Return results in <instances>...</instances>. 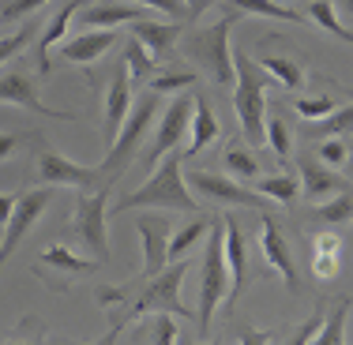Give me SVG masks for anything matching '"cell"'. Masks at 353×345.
Masks as SVG:
<instances>
[{
  "label": "cell",
  "mask_w": 353,
  "mask_h": 345,
  "mask_svg": "<svg viewBox=\"0 0 353 345\" xmlns=\"http://www.w3.org/2000/svg\"><path fill=\"white\" fill-rule=\"evenodd\" d=\"M147 207H158V210H188L196 214L199 210V199L188 184V173H184V154H165L158 162V169L150 173V180L136 188L132 196H124L121 203L113 207V214H128V210H147Z\"/></svg>",
  "instance_id": "obj_1"
},
{
  "label": "cell",
  "mask_w": 353,
  "mask_h": 345,
  "mask_svg": "<svg viewBox=\"0 0 353 345\" xmlns=\"http://www.w3.org/2000/svg\"><path fill=\"white\" fill-rule=\"evenodd\" d=\"M233 68H237L233 113H237L241 136H245L248 147H267V83L274 79L248 53H233Z\"/></svg>",
  "instance_id": "obj_2"
},
{
  "label": "cell",
  "mask_w": 353,
  "mask_h": 345,
  "mask_svg": "<svg viewBox=\"0 0 353 345\" xmlns=\"http://www.w3.org/2000/svg\"><path fill=\"white\" fill-rule=\"evenodd\" d=\"M230 300V263H225V218H211L207 248L199 263V304H196V331L199 338L211 334V319L218 304Z\"/></svg>",
  "instance_id": "obj_3"
},
{
  "label": "cell",
  "mask_w": 353,
  "mask_h": 345,
  "mask_svg": "<svg viewBox=\"0 0 353 345\" xmlns=\"http://www.w3.org/2000/svg\"><path fill=\"white\" fill-rule=\"evenodd\" d=\"M158 109H162V94H154V90H143V94L136 98V105H132V113H128V121H124L121 136L109 143L102 165H98L109 188H113V180H121L124 169H128V165L136 162V154H139L143 139H147L150 124H154Z\"/></svg>",
  "instance_id": "obj_4"
},
{
  "label": "cell",
  "mask_w": 353,
  "mask_h": 345,
  "mask_svg": "<svg viewBox=\"0 0 353 345\" xmlns=\"http://www.w3.org/2000/svg\"><path fill=\"white\" fill-rule=\"evenodd\" d=\"M230 30H233V15L218 19L214 27L196 30L184 41V53L196 64L214 87H233L237 83V68H233V49H230Z\"/></svg>",
  "instance_id": "obj_5"
},
{
  "label": "cell",
  "mask_w": 353,
  "mask_h": 345,
  "mask_svg": "<svg viewBox=\"0 0 353 345\" xmlns=\"http://www.w3.org/2000/svg\"><path fill=\"white\" fill-rule=\"evenodd\" d=\"M188 259H173L170 266H165L162 274H154V278H147L143 282V293L136 300H132V308L124 311V323H132V319H139V315H188V308H184V300H181V285H184V274H188Z\"/></svg>",
  "instance_id": "obj_6"
},
{
  "label": "cell",
  "mask_w": 353,
  "mask_h": 345,
  "mask_svg": "<svg viewBox=\"0 0 353 345\" xmlns=\"http://www.w3.org/2000/svg\"><path fill=\"white\" fill-rule=\"evenodd\" d=\"M105 203H109V188L98 191H79L72 210V229L79 244L94 255V263H109V237H105Z\"/></svg>",
  "instance_id": "obj_7"
},
{
  "label": "cell",
  "mask_w": 353,
  "mask_h": 345,
  "mask_svg": "<svg viewBox=\"0 0 353 345\" xmlns=\"http://www.w3.org/2000/svg\"><path fill=\"white\" fill-rule=\"evenodd\" d=\"M192 116H196V98H192V94H176L173 102L162 109L154 143H150L147 154H143V165H147V169H158V162L181 147V139L192 132Z\"/></svg>",
  "instance_id": "obj_8"
},
{
  "label": "cell",
  "mask_w": 353,
  "mask_h": 345,
  "mask_svg": "<svg viewBox=\"0 0 353 345\" xmlns=\"http://www.w3.org/2000/svg\"><path fill=\"white\" fill-rule=\"evenodd\" d=\"M188 184L196 196L211 199V203H225V207H252V210H267V196H259L256 188H245L241 180H230L225 173H211V169H192Z\"/></svg>",
  "instance_id": "obj_9"
},
{
  "label": "cell",
  "mask_w": 353,
  "mask_h": 345,
  "mask_svg": "<svg viewBox=\"0 0 353 345\" xmlns=\"http://www.w3.org/2000/svg\"><path fill=\"white\" fill-rule=\"evenodd\" d=\"M136 233L143 240V271L132 285H143L147 278L162 274L170 263V240H173V225L162 214H139L136 218Z\"/></svg>",
  "instance_id": "obj_10"
},
{
  "label": "cell",
  "mask_w": 353,
  "mask_h": 345,
  "mask_svg": "<svg viewBox=\"0 0 353 345\" xmlns=\"http://www.w3.org/2000/svg\"><path fill=\"white\" fill-rule=\"evenodd\" d=\"M38 176L41 184H49V188H75V191H98V188H109L102 169H90V165H75L68 158L53 154V150H46V154H38Z\"/></svg>",
  "instance_id": "obj_11"
},
{
  "label": "cell",
  "mask_w": 353,
  "mask_h": 345,
  "mask_svg": "<svg viewBox=\"0 0 353 345\" xmlns=\"http://www.w3.org/2000/svg\"><path fill=\"white\" fill-rule=\"evenodd\" d=\"M53 203V188H34V191H27V196H19V203H15V214H12V222H8V233H4V244H0V266L12 259V251L23 244V237H27L30 229H34V222L41 214H46V207Z\"/></svg>",
  "instance_id": "obj_12"
},
{
  "label": "cell",
  "mask_w": 353,
  "mask_h": 345,
  "mask_svg": "<svg viewBox=\"0 0 353 345\" xmlns=\"http://www.w3.org/2000/svg\"><path fill=\"white\" fill-rule=\"evenodd\" d=\"M0 102L19 105V109H30V113H41V116H61V121H75V113H61V109H49L46 102H41L34 75L23 72V68L0 72Z\"/></svg>",
  "instance_id": "obj_13"
},
{
  "label": "cell",
  "mask_w": 353,
  "mask_h": 345,
  "mask_svg": "<svg viewBox=\"0 0 353 345\" xmlns=\"http://www.w3.org/2000/svg\"><path fill=\"white\" fill-rule=\"evenodd\" d=\"M132 75H128V64H117L113 68V79H109V90H105V143H113L117 136H121L124 121H128L132 113Z\"/></svg>",
  "instance_id": "obj_14"
},
{
  "label": "cell",
  "mask_w": 353,
  "mask_h": 345,
  "mask_svg": "<svg viewBox=\"0 0 353 345\" xmlns=\"http://www.w3.org/2000/svg\"><path fill=\"white\" fill-rule=\"evenodd\" d=\"M147 19V8L132 4V0H98V4H87L79 12V23H87V30H113L121 23H139Z\"/></svg>",
  "instance_id": "obj_15"
},
{
  "label": "cell",
  "mask_w": 353,
  "mask_h": 345,
  "mask_svg": "<svg viewBox=\"0 0 353 345\" xmlns=\"http://www.w3.org/2000/svg\"><path fill=\"white\" fill-rule=\"evenodd\" d=\"M259 248H263V259L282 274L285 289H297V266H293V251H290V240L282 237V229L271 222V214H263V229H259Z\"/></svg>",
  "instance_id": "obj_16"
},
{
  "label": "cell",
  "mask_w": 353,
  "mask_h": 345,
  "mask_svg": "<svg viewBox=\"0 0 353 345\" xmlns=\"http://www.w3.org/2000/svg\"><path fill=\"white\" fill-rule=\"evenodd\" d=\"M225 263H230V300H225V308L233 311V300L241 297V289L248 282V248L241 222L233 214H225Z\"/></svg>",
  "instance_id": "obj_17"
},
{
  "label": "cell",
  "mask_w": 353,
  "mask_h": 345,
  "mask_svg": "<svg viewBox=\"0 0 353 345\" xmlns=\"http://www.w3.org/2000/svg\"><path fill=\"white\" fill-rule=\"evenodd\" d=\"M301 188H305L308 203H323L331 196H346V180L331 165L316 162V158H301Z\"/></svg>",
  "instance_id": "obj_18"
},
{
  "label": "cell",
  "mask_w": 353,
  "mask_h": 345,
  "mask_svg": "<svg viewBox=\"0 0 353 345\" xmlns=\"http://www.w3.org/2000/svg\"><path fill=\"white\" fill-rule=\"evenodd\" d=\"M181 34H184V23L181 19H170V23L139 19V23H132V38L143 41L154 61H165V56L173 53V45L181 41Z\"/></svg>",
  "instance_id": "obj_19"
},
{
  "label": "cell",
  "mask_w": 353,
  "mask_h": 345,
  "mask_svg": "<svg viewBox=\"0 0 353 345\" xmlns=\"http://www.w3.org/2000/svg\"><path fill=\"white\" fill-rule=\"evenodd\" d=\"M113 45H117V30H83V34L61 41V56L68 64H94Z\"/></svg>",
  "instance_id": "obj_20"
},
{
  "label": "cell",
  "mask_w": 353,
  "mask_h": 345,
  "mask_svg": "<svg viewBox=\"0 0 353 345\" xmlns=\"http://www.w3.org/2000/svg\"><path fill=\"white\" fill-rule=\"evenodd\" d=\"M83 8H87V0H68V4H64L61 12L46 23V30L38 34V49H34V53H38V72L41 75H49V68H53V64H49V49L64 41V34H68V23L83 12Z\"/></svg>",
  "instance_id": "obj_21"
},
{
  "label": "cell",
  "mask_w": 353,
  "mask_h": 345,
  "mask_svg": "<svg viewBox=\"0 0 353 345\" xmlns=\"http://www.w3.org/2000/svg\"><path fill=\"white\" fill-rule=\"evenodd\" d=\"M259 49H263V45H259ZM252 61L271 75L279 87H285V90H305L308 75H305V68H301L297 56H290V53H267V49H263V53H256Z\"/></svg>",
  "instance_id": "obj_22"
},
{
  "label": "cell",
  "mask_w": 353,
  "mask_h": 345,
  "mask_svg": "<svg viewBox=\"0 0 353 345\" xmlns=\"http://www.w3.org/2000/svg\"><path fill=\"white\" fill-rule=\"evenodd\" d=\"M218 136H222V124H218L211 102L199 94V98H196V116H192V132H188V150H184V158L203 154V150L211 147Z\"/></svg>",
  "instance_id": "obj_23"
},
{
  "label": "cell",
  "mask_w": 353,
  "mask_h": 345,
  "mask_svg": "<svg viewBox=\"0 0 353 345\" xmlns=\"http://www.w3.org/2000/svg\"><path fill=\"white\" fill-rule=\"evenodd\" d=\"M350 132H353V102L339 105L331 116H323V121H308L305 128H301V136L305 139H339V136H350Z\"/></svg>",
  "instance_id": "obj_24"
},
{
  "label": "cell",
  "mask_w": 353,
  "mask_h": 345,
  "mask_svg": "<svg viewBox=\"0 0 353 345\" xmlns=\"http://www.w3.org/2000/svg\"><path fill=\"white\" fill-rule=\"evenodd\" d=\"M252 188H256L259 196H267V199H274V203H282V207H293V199H297V191H301V180H297V173L256 176V180H252Z\"/></svg>",
  "instance_id": "obj_25"
},
{
  "label": "cell",
  "mask_w": 353,
  "mask_h": 345,
  "mask_svg": "<svg viewBox=\"0 0 353 345\" xmlns=\"http://www.w3.org/2000/svg\"><path fill=\"white\" fill-rule=\"evenodd\" d=\"M305 15L316 23L319 30H327V34H334L339 41L353 45V30L346 27V23H339V15H334V4H331V0H312V4L305 8Z\"/></svg>",
  "instance_id": "obj_26"
},
{
  "label": "cell",
  "mask_w": 353,
  "mask_h": 345,
  "mask_svg": "<svg viewBox=\"0 0 353 345\" xmlns=\"http://www.w3.org/2000/svg\"><path fill=\"white\" fill-rule=\"evenodd\" d=\"M121 61L128 64L132 83H150V79H154V56L147 53V45H143V41H136V38H128V41H124Z\"/></svg>",
  "instance_id": "obj_27"
},
{
  "label": "cell",
  "mask_w": 353,
  "mask_h": 345,
  "mask_svg": "<svg viewBox=\"0 0 353 345\" xmlns=\"http://www.w3.org/2000/svg\"><path fill=\"white\" fill-rule=\"evenodd\" d=\"M233 12L241 15H263V19H282V23H301V12L279 4V0H230Z\"/></svg>",
  "instance_id": "obj_28"
},
{
  "label": "cell",
  "mask_w": 353,
  "mask_h": 345,
  "mask_svg": "<svg viewBox=\"0 0 353 345\" xmlns=\"http://www.w3.org/2000/svg\"><path fill=\"white\" fill-rule=\"evenodd\" d=\"M346 315H350V297H342L334 304L331 319H323V326H319L312 345H346Z\"/></svg>",
  "instance_id": "obj_29"
},
{
  "label": "cell",
  "mask_w": 353,
  "mask_h": 345,
  "mask_svg": "<svg viewBox=\"0 0 353 345\" xmlns=\"http://www.w3.org/2000/svg\"><path fill=\"white\" fill-rule=\"evenodd\" d=\"M41 263H46V266H57V271H64V274H90V271L98 266V263H90V259L72 255L64 244H53V248L41 251Z\"/></svg>",
  "instance_id": "obj_30"
},
{
  "label": "cell",
  "mask_w": 353,
  "mask_h": 345,
  "mask_svg": "<svg viewBox=\"0 0 353 345\" xmlns=\"http://www.w3.org/2000/svg\"><path fill=\"white\" fill-rule=\"evenodd\" d=\"M225 169L237 173L241 180H256V176H259V158L252 154L248 143H241V139H237L230 150H225Z\"/></svg>",
  "instance_id": "obj_31"
},
{
  "label": "cell",
  "mask_w": 353,
  "mask_h": 345,
  "mask_svg": "<svg viewBox=\"0 0 353 345\" xmlns=\"http://www.w3.org/2000/svg\"><path fill=\"white\" fill-rule=\"evenodd\" d=\"M207 229H211V218H196L192 225L176 229V233H173V240H170V259H188L192 244H196L199 237H207Z\"/></svg>",
  "instance_id": "obj_32"
},
{
  "label": "cell",
  "mask_w": 353,
  "mask_h": 345,
  "mask_svg": "<svg viewBox=\"0 0 353 345\" xmlns=\"http://www.w3.org/2000/svg\"><path fill=\"white\" fill-rule=\"evenodd\" d=\"M339 102H334L331 94H297L293 98V113H301V121H323V116H331Z\"/></svg>",
  "instance_id": "obj_33"
},
{
  "label": "cell",
  "mask_w": 353,
  "mask_h": 345,
  "mask_svg": "<svg viewBox=\"0 0 353 345\" xmlns=\"http://www.w3.org/2000/svg\"><path fill=\"white\" fill-rule=\"evenodd\" d=\"M312 218H316V222H327V225L353 222V196H334L331 203H316Z\"/></svg>",
  "instance_id": "obj_34"
},
{
  "label": "cell",
  "mask_w": 353,
  "mask_h": 345,
  "mask_svg": "<svg viewBox=\"0 0 353 345\" xmlns=\"http://www.w3.org/2000/svg\"><path fill=\"white\" fill-rule=\"evenodd\" d=\"M192 83H199V75L196 72H188V68H173V72H162V75H154V79L147 83V90H154V94H181L184 87H192Z\"/></svg>",
  "instance_id": "obj_35"
},
{
  "label": "cell",
  "mask_w": 353,
  "mask_h": 345,
  "mask_svg": "<svg viewBox=\"0 0 353 345\" xmlns=\"http://www.w3.org/2000/svg\"><path fill=\"white\" fill-rule=\"evenodd\" d=\"M143 334H147V345H181V326L173 323V315H150Z\"/></svg>",
  "instance_id": "obj_36"
},
{
  "label": "cell",
  "mask_w": 353,
  "mask_h": 345,
  "mask_svg": "<svg viewBox=\"0 0 353 345\" xmlns=\"http://www.w3.org/2000/svg\"><path fill=\"white\" fill-rule=\"evenodd\" d=\"M267 147L274 150V158L285 162L293 150V136H290V124L282 121V116H267Z\"/></svg>",
  "instance_id": "obj_37"
},
{
  "label": "cell",
  "mask_w": 353,
  "mask_h": 345,
  "mask_svg": "<svg viewBox=\"0 0 353 345\" xmlns=\"http://www.w3.org/2000/svg\"><path fill=\"white\" fill-rule=\"evenodd\" d=\"M30 41H34V23H23V27L15 30V34L0 38V68H4V64L12 61V56H19L23 49L30 45Z\"/></svg>",
  "instance_id": "obj_38"
},
{
  "label": "cell",
  "mask_w": 353,
  "mask_h": 345,
  "mask_svg": "<svg viewBox=\"0 0 353 345\" xmlns=\"http://www.w3.org/2000/svg\"><path fill=\"white\" fill-rule=\"evenodd\" d=\"M41 4H49V0H0V23H19Z\"/></svg>",
  "instance_id": "obj_39"
},
{
  "label": "cell",
  "mask_w": 353,
  "mask_h": 345,
  "mask_svg": "<svg viewBox=\"0 0 353 345\" xmlns=\"http://www.w3.org/2000/svg\"><path fill=\"white\" fill-rule=\"evenodd\" d=\"M319 162L331 165V169H346V162H350L346 143H342V139H323V143H319Z\"/></svg>",
  "instance_id": "obj_40"
},
{
  "label": "cell",
  "mask_w": 353,
  "mask_h": 345,
  "mask_svg": "<svg viewBox=\"0 0 353 345\" xmlns=\"http://www.w3.org/2000/svg\"><path fill=\"white\" fill-rule=\"evenodd\" d=\"M323 308H316L312 311V319H305V323H301L297 326V331H293V338L290 342H285V345H312V338H316V334H319V326H323Z\"/></svg>",
  "instance_id": "obj_41"
},
{
  "label": "cell",
  "mask_w": 353,
  "mask_h": 345,
  "mask_svg": "<svg viewBox=\"0 0 353 345\" xmlns=\"http://www.w3.org/2000/svg\"><path fill=\"white\" fill-rule=\"evenodd\" d=\"M132 4L154 8V12L170 15V19H188V8H184V0H132Z\"/></svg>",
  "instance_id": "obj_42"
},
{
  "label": "cell",
  "mask_w": 353,
  "mask_h": 345,
  "mask_svg": "<svg viewBox=\"0 0 353 345\" xmlns=\"http://www.w3.org/2000/svg\"><path fill=\"white\" fill-rule=\"evenodd\" d=\"M237 342L241 345H271L274 331H259V326H252V323H241L237 326Z\"/></svg>",
  "instance_id": "obj_43"
},
{
  "label": "cell",
  "mask_w": 353,
  "mask_h": 345,
  "mask_svg": "<svg viewBox=\"0 0 353 345\" xmlns=\"http://www.w3.org/2000/svg\"><path fill=\"white\" fill-rule=\"evenodd\" d=\"M312 271H316V278H334L339 274V255H312Z\"/></svg>",
  "instance_id": "obj_44"
},
{
  "label": "cell",
  "mask_w": 353,
  "mask_h": 345,
  "mask_svg": "<svg viewBox=\"0 0 353 345\" xmlns=\"http://www.w3.org/2000/svg\"><path fill=\"white\" fill-rule=\"evenodd\" d=\"M339 251H342L339 233H319L316 237V255H339Z\"/></svg>",
  "instance_id": "obj_45"
},
{
  "label": "cell",
  "mask_w": 353,
  "mask_h": 345,
  "mask_svg": "<svg viewBox=\"0 0 353 345\" xmlns=\"http://www.w3.org/2000/svg\"><path fill=\"white\" fill-rule=\"evenodd\" d=\"M121 331H124V319H117V323L109 326V331H105L98 342H83V345H117V338H121Z\"/></svg>",
  "instance_id": "obj_46"
},
{
  "label": "cell",
  "mask_w": 353,
  "mask_h": 345,
  "mask_svg": "<svg viewBox=\"0 0 353 345\" xmlns=\"http://www.w3.org/2000/svg\"><path fill=\"white\" fill-rule=\"evenodd\" d=\"M15 203H19V199L15 196H4V191H0V222H12V214H15Z\"/></svg>",
  "instance_id": "obj_47"
},
{
  "label": "cell",
  "mask_w": 353,
  "mask_h": 345,
  "mask_svg": "<svg viewBox=\"0 0 353 345\" xmlns=\"http://www.w3.org/2000/svg\"><path fill=\"white\" fill-rule=\"evenodd\" d=\"M211 4H214V0H184V8H188V19H199V15H203Z\"/></svg>",
  "instance_id": "obj_48"
},
{
  "label": "cell",
  "mask_w": 353,
  "mask_h": 345,
  "mask_svg": "<svg viewBox=\"0 0 353 345\" xmlns=\"http://www.w3.org/2000/svg\"><path fill=\"white\" fill-rule=\"evenodd\" d=\"M15 147H19V136H0V158H8V154H15Z\"/></svg>",
  "instance_id": "obj_49"
},
{
  "label": "cell",
  "mask_w": 353,
  "mask_h": 345,
  "mask_svg": "<svg viewBox=\"0 0 353 345\" xmlns=\"http://www.w3.org/2000/svg\"><path fill=\"white\" fill-rule=\"evenodd\" d=\"M4 345H34V342H27V338H12V342H4Z\"/></svg>",
  "instance_id": "obj_50"
},
{
  "label": "cell",
  "mask_w": 353,
  "mask_h": 345,
  "mask_svg": "<svg viewBox=\"0 0 353 345\" xmlns=\"http://www.w3.org/2000/svg\"><path fill=\"white\" fill-rule=\"evenodd\" d=\"M4 233H8V225H4V222H0V244H4Z\"/></svg>",
  "instance_id": "obj_51"
},
{
  "label": "cell",
  "mask_w": 353,
  "mask_h": 345,
  "mask_svg": "<svg viewBox=\"0 0 353 345\" xmlns=\"http://www.w3.org/2000/svg\"><path fill=\"white\" fill-rule=\"evenodd\" d=\"M346 173H350V180H353V158H350V162H346Z\"/></svg>",
  "instance_id": "obj_52"
},
{
  "label": "cell",
  "mask_w": 353,
  "mask_h": 345,
  "mask_svg": "<svg viewBox=\"0 0 353 345\" xmlns=\"http://www.w3.org/2000/svg\"><path fill=\"white\" fill-rule=\"evenodd\" d=\"M181 345H188V342H184V338H181ZM211 345H218V342H211Z\"/></svg>",
  "instance_id": "obj_53"
}]
</instances>
